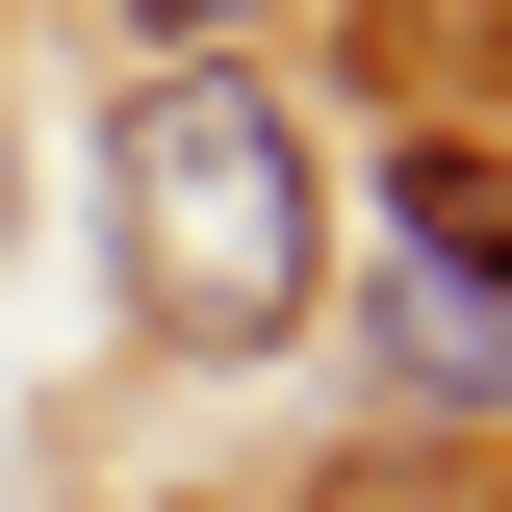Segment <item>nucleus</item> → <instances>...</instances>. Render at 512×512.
<instances>
[{
  "label": "nucleus",
  "instance_id": "obj_1",
  "mask_svg": "<svg viewBox=\"0 0 512 512\" xmlns=\"http://www.w3.org/2000/svg\"><path fill=\"white\" fill-rule=\"evenodd\" d=\"M128 282H154V333H308L333 308V180L231 52H180L128 103Z\"/></svg>",
  "mask_w": 512,
  "mask_h": 512
},
{
  "label": "nucleus",
  "instance_id": "obj_2",
  "mask_svg": "<svg viewBox=\"0 0 512 512\" xmlns=\"http://www.w3.org/2000/svg\"><path fill=\"white\" fill-rule=\"evenodd\" d=\"M384 308H410V384L512 410V154L410 128V180H384Z\"/></svg>",
  "mask_w": 512,
  "mask_h": 512
},
{
  "label": "nucleus",
  "instance_id": "obj_3",
  "mask_svg": "<svg viewBox=\"0 0 512 512\" xmlns=\"http://www.w3.org/2000/svg\"><path fill=\"white\" fill-rule=\"evenodd\" d=\"M154 26H231V0H154Z\"/></svg>",
  "mask_w": 512,
  "mask_h": 512
}]
</instances>
